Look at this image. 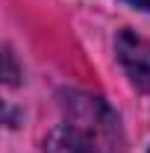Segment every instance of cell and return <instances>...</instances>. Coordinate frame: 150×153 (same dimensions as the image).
Masks as SVG:
<instances>
[{
  "label": "cell",
  "instance_id": "277c9868",
  "mask_svg": "<svg viewBox=\"0 0 150 153\" xmlns=\"http://www.w3.org/2000/svg\"><path fill=\"white\" fill-rule=\"evenodd\" d=\"M124 3H130V6H135V9H147V12H150V0H124Z\"/></svg>",
  "mask_w": 150,
  "mask_h": 153
},
{
  "label": "cell",
  "instance_id": "6da1fadb",
  "mask_svg": "<svg viewBox=\"0 0 150 153\" xmlns=\"http://www.w3.org/2000/svg\"><path fill=\"white\" fill-rule=\"evenodd\" d=\"M65 115V130L79 153H124L121 121L103 100L88 94H68Z\"/></svg>",
  "mask_w": 150,
  "mask_h": 153
},
{
  "label": "cell",
  "instance_id": "3957f363",
  "mask_svg": "<svg viewBox=\"0 0 150 153\" xmlns=\"http://www.w3.org/2000/svg\"><path fill=\"white\" fill-rule=\"evenodd\" d=\"M6 82H9V85H15V82H18V74H15V62H12V53H9V50H6Z\"/></svg>",
  "mask_w": 150,
  "mask_h": 153
},
{
  "label": "cell",
  "instance_id": "7a4b0ae2",
  "mask_svg": "<svg viewBox=\"0 0 150 153\" xmlns=\"http://www.w3.org/2000/svg\"><path fill=\"white\" fill-rule=\"evenodd\" d=\"M118 62L135 88L150 91V41L135 36L132 30H121L118 33Z\"/></svg>",
  "mask_w": 150,
  "mask_h": 153
}]
</instances>
